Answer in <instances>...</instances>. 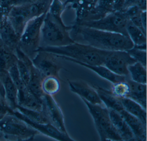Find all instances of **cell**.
<instances>
[{
  "instance_id": "1",
  "label": "cell",
  "mask_w": 147,
  "mask_h": 141,
  "mask_svg": "<svg viewBox=\"0 0 147 141\" xmlns=\"http://www.w3.org/2000/svg\"><path fill=\"white\" fill-rule=\"evenodd\" d=\"M71 31L80 36L87 44L107 51H127L134 47L128 36L90 27L73 25Z\"/></svg>"
},
{
  "instance_id": "2",
  "label": "cell",
  "mask_w": 147,
  "mask_h": 141,
  "mask_svg": "<svg viewBox=\"0 0 147 141\" xmlns=\"http://www.w3.org/2000/svg\"><path fill=\"white\" fill-rule=\"evenodd\" d=\"M63 56L90 65H103L109 51L102 50L88 44L74 42L60 47H39L37 51Z\"/></svg>"
},
{
  "instance_id": "3",
  "label": "cell",
  "mask_w": 147,
  "mask_h": 141,
  "mask_svg": "<svg viewBox=\"0 0 147 141\" xmlns=\"http://www.w3.org/2000/svg\"><path fill=\"white\" fill-rule=\"evenodd\" d=\"M72 26H66L62 18L47 12L41 30L40 47H60L75 42L69 31Z\"/></svg>"
},
{
  "instance_id": "4",
  "label": "cell",
  "mask_w": 147,
  "mask_h": 141,
  "mask_svg": "<svg viewBox=\"0 0 147 141\" xmlns=\"http://www.w3.org/2000/svg\"><path fill=\"white\" fill-rule=\"evenodd\" d=\"M0 131L7 140L28 141L40 133L25 122L7 113L0 120Z\"/></svg>"
},
{
  "instance_id": "5",
  "label": "cell",
  "mask_w": 147,
  "mask_h": 141,
  "mask_svg": "<svg viewBox=\"0 0 147 141\" xmlns=\"http://www.w3.org/2000/svg\"><path fill=\"white\" fill-rule=\"evenodd\" d=\"M92 117L101 141H123L111 120L109 110L103 105H93L82 98Z\"/></svg>"
},
{
  "instance_id": "6",
  "label": "cell",
  "mask_w": 147,
  "mask_h": 141,
  "mask_svg": "<svg viewBox=\"0 0 147 141\" xmlns=\"http://www.w3.org/2000/svg\"><path fill=\"white\" fill-rule=\"evenodd\" d=\"M46 13L30 20L20 37L19 49L31 60L40 47L41 28Z\"/></svg>"
},
{
  "instance_id": "7",
  "label": "cell",
  "mask_w": 147,
  "mask_h": 141,
  "mask_svg": "<svg viewBox=\"0 0 147 141\" xmlns=\"http://www.w3.org/2000/svg\"><path fill=\"white\" fill-rule=\"evenodd\" d=\"M128 21L123 11L119 10L114 11L97 20L82 21L77 24H74L128 36L126 30Z\"/></svg>"
},
{
  "instance_id": "8",
  "label": "cell",
  "mask_w": 147,
  "mask_h": 141,
  "mask_svg": "<svg viewBox=\"0 0 147 141\" xmlns=\"http://www.w3.org/2000/svg\"><path fill=\"white\" fill-rule=\"evenodd\" d=\"M136 62L126 51H109L103 65L116 74L129 78L128 67Z\"/></svg>"
},
{
  "instance_id": "9",
  "label": "cell",
  "mask_w": 147,
  "mask_h": 141,
  "mask_svg": "<svg viewBox=\"0 0 147 141\" xmlns=\"http://www.w3.org/2000/svg\"><path fill=\"white\" fill-rule=\"evenodd\" d=\"M57 59V57L54 54L40 51L37 52L32 61L45 78L54 76L59 79V74L61 67Z\"/></svg>"
},
{
  "instance_id": "10",
  "label": "cell",
  "mask_w": 147,
  "mask_h": 141,
  "mask_svg": "<svg viewBox=\"0 0 147 141\" xmlns=\"http://www.w3.org/2000/svg\"><path fill=\"white\" fill-rule=\"evenodd\" d=\"M42 100V112L46 115L50 123L62 132L68 134L61 109L53 96L45 94Z\"/></svg>"
},
{
  "instance_id": "11",
  "label": "cell",
  "mask_w": 147,
  "mask_h": 141,
  "mask_svg": "<svg viewBox=\"0 0 147 141\" xmlns=\"http://www.w3.org/2000/svg\"><path fill=\"white\" fill-rule=\"evenodd\" d=\"M9 113L13 114L25 122L33 129L38 131L40 134L45 135L58 141H74V139L69 136L68 134H66L62 132L51 123L46 124L40 123L33 122L27 118L17 110L12 111Z\"/></svg>"
},
{
  "instance_id": "12",
  "label": "cell",
  "mask_w": 147,
  "mask_h": 141,
  "mask_svg": "<svg viewBox=\"0 0 147 141\" xmlns=\"http://www.w3.org/2000/svg\"><path fill=\"white\" fill-rule=\"evenodd\" d=\"M32 19L28 5L13 7L7 15L8 21L20 37L28 22Z\"/></svg>"
},
{
  "instance_id": "13",
  "label": "cell",
  "mask_w": 147,
  "mask_h": 141,
  "mask_svg": "<svg viewBox=\"0 0 147 141\" xmlns=\"http://www.w3.org/2000/svg\"><path fill=\"white\" fill-rule=\"evenodd\" d=\"M70 90L86 101L93 105H103L97 91L93 87L81 81H69Z\"/></svg>"
},
{
  "instance_id": "14",
  "label": "cell",
  "mask_w": 147,
  "mask_h": 141,
  "mask_svg": "<svg viewBox=\"0 0 147 141\" xmlns=\"http://www.w3.org/2000/svg\"><path fill=\"white\" fill-rule=\"evenodd\" d=\"M55 55L59 59H62L63 60L72 62L92 70L97 74L100 77L109 81L112 84H114L120 82L125 81L127 78H129V77L116 74L103 65H90V64L83 63L79 61L67 57Z\"/></svg>"
},
{
  "instance_id": "15",
  "label": "cell",
  "mask_w": 147,
  "mask_h": 141,
  "mask_svg": "<svg viewBox=\"0 0 147 141\" xmlns=\"http://www.w3.org/2000/svg\"><path fill=\"white\" fill-rule=\"evenodd\" d=\"M0 79L5 89L7 106L11 110L14 111L18 106V88L7 70H0Z\"/></svg>"
},
{
  "instance_id": "16",
  "label": "cell",
  "mask_w": 147,
  "mask_h": 141,
  "mask_svg": "<svg viewBox=\"0 0 147 141\" xmlns=\"http://www.w3.org/2000/svg\"><path fill=\"white\" fill-rule=\"evenodd\" d=\"M95 0H67L64 2L67 8L74 9L76 18L74 24H77L87 18L94 5Z\"/></svg>"
},
{
  "instance_id": "17",
  "label": "cell",
  "mask_w": 147,
  "mask_h": 141,
  "mask_svg": "<svg viewBox=\"0 0 147 141\" xmlns=\"http://www.w3.org/2000/svg\"><path fill=\"white\" fill-rule=\"evenodd\" d=\"M120 113L131 130L136 141H146L147 125L144 124L139 119L130 114L125 110H123Z\"/></svg>"
},
{
  "instance_id": "18",
  "label": "cell",
  "mask_w": 147,
  "mask_h": 141,
  "mask_svg": "<svg viewBox=\"0 0 147 141\" xmlns=\"http://www.w3.org/2000/svg\"><path fill=\"white\" fill-rule=\"evenodd\" d=\"M109 111L113 125L123 141H136L131 130L120 113L113 110H109Z\"/></svg>"
},
{
  "instance_id": "19",
  "label": "cell",
  "mask_w": 147,
  "mask_h": 141,
  "mask_svg": "<svg viewBox=\"0 0 147 141\" xmlns=\"http://www.w3.org/2000/svg\"><path fill=\"white\" fill-rule=\"evenodd\" d=\"M18 105L39 111H43L42 100L32 92L27 87L18 90Z\"/></svg>"
},
{
  "instance_id": "20",
  "label": "cell",
  "mask_w": 147,
  "mask_h": 141,
  "mask_svg": "<svg viewBox=\"0 0 147 141\" xmlns=\"http://www.w3.org/2000/svg\"><path fill=\"white\" fill-rule=\"evenodd\" d=\"M0 38L5 46L15 52L19 47L20 36L17 34L8 20L0 28Z\"/></svg>"
},
{
  "instance_id": "21",
  "label": "cell",
  "mask_w": 147,
  "mask_h": 141,
  "mask_svg": "<svg viewBox=\"0 0 147 141\" xmlns=\"http://www.w3.org/2000/svg\"><path fill=\"white\" fill-rule=\"evenodd\" d=\"M115 4V0H95L92 9L84 21L97 20L114 11Z\"/></svg>"
},
{
  "instance_id": "22",
  "label": "cell",
  "mask_w": 147,
  "mask_h": 141,
  "mask_svg": "<svg viewBox=\"0 0 147 141\" xmlns=\"http://www.w3.org/2000/svg\"><path fill=\"white\" fill-rule=\"evenodd\" d=\"M126 82L129 86V92L127 98L140 104L147 110V84L135 82L127 78Z\"/></svg>"
},
{
  "instance_id": "23",
  "label": "cell",
  "mask_w": 147,
  "mask_h": 141,
  "mask_svg": "<svg viewBox=\"0 0 147 141\" xmlns=\"http://www.w3.org/2000/svg\"><path fill=\"white\" fill-rule=\"evenodd\" d=\"M127 35L134 47L147 50V33L128 20L126 26Z\"/></svg>"
},
{
  "instance_id": "24",
  "label": "cell",
  "mask_w": 147,
  "mask_h": 141,
  "mask_svg": "<svg viewBox=\"0 0 147 141\" xmlns=\"http://www.w3.org/2000/svg\"><path fill=\"white\" fill-rule=\"evenodd\" d=\"M93 87L97 91L102 103L107 109L114 110L119 113L124 110L119 99L114 96L111 92L99 86Z\"/></svg>"
},
{
  "instance_id": "25",
  "label": "cell",
  "mask_w": 147,
  "mask_h": 141,
  "mask_svg": "<svg viewBox=\"0 0 147 141\" xmlns=\"http://www.w3.org/2000/svg\"><path fill=\"white\" fill-rule=\"evenodd\" d=\"M30 77L27 87L37 97L42 100L44 94L42 84L45 77L32 62L30 66Z\"/></svg>"
},
{
  "instance_id": "26",
  "label": "cell",
  "mask_w": 147,
  "mask_h": 141,
  "mask_svg": "<svg viewBox=\"0 0 147 141\" xmlns=\"http://www.w3.org/2000/svg\"><path fill=\"white\" fill-rule=\"evenodd\" d=\"M124 110L141 120L147 125V111L140 104L128 98H119Z\"/></svg>"
},
{
  "instance_id": "27",
  "label": "cell",
  "mask_w": 147,
  "mask_h": 141,
  "mask_svg": "<svg viewBox=\"0 0 147 141\" xmlns=\"http://www.w3.org/2000/svg\"><path fill=\"white\" fill-rule=\"evenodd\" d=\"M129 77L135 82L147 84V67L140 63H134L128 67Z\"/></svg>"
},
{
  "instance_id": "28",
  "label": "cell",
  "mask_w": 147,
  "mask_h": 141,
  "mask_svg": "<svg viewBox=\"0 0 147 141\" xmlns=\"http://www.w3.org/2000/svg\"><path fill=\"white\" fill-rule=\"evenodd\" d=\"M18 58L16 53L4 45L0 50V70L8 69L17 64Z\"/></svg>"
},
{
  "instance_id": "29",
  "label": "cell",
  "mask_w": 147,
  "mask_h": 141,
  "mask_svg": "<svg viewBox=\"0 0 147 141\" xmlns=\"http://www.w3.org/2000/svg\"><path fill=\"white\" fill-rule=\"evenodd\" d=\"M15 110H17L27 118L33 122L40 123H50L46 115L43 112L28 109L19 105L17 106Z\"/></svg>"
},
{
  "instance_id": "30",
  "label": "cell",
  "mask_w": 147,
  "mask_h": 141,
  "mask_svg": "<svg viewBox=\"0 0 147 141\" xmlns=\"http://www.w3.org/2000/svg\"><path fill=\"white\" fill-rule=\"evenodd\" d=\"M42 88L44 93L54 96L58 92L61 88L59 78L54 76L45 77L42 82Z\"/></svg>"
},
{
  "instance_id": "31",
  "label": "cell",
  "mask_w": 147,
  "mask_h": 141,
  "mask_svg": "<svg viewBox=\"0 0 147 141\" xmlns=\"http://www.w3.org/2000/svg\"><path fill=\"white\" fill-rule=\"evenodd\" d=\"M112 93L118 98H127L129 92V86L126 80L113 84Z\"/></svg>"
},
{
  "instance_id": "32",
  "label": "cell",
  "mask_w": 147,
  "mask_h": 141,
  "mask_svg": "<svg viewBox=\"0 0 147 141\" xmlns=\"http://www.w3.org/2000/svg\"><path fill=\"white\" fill-rule=\"evenodd\" d=\"M127 51L136 61L147 67V50L134 47Z\"/></svg>"
},
{
  "instance_id": "33",
  "label": "cell",
  "mask_w": 147,
  "mask_h": 141,
  "mask_svg": "<svg viewBox=\"0 0 147 141\" xmlns=\"http://www.w3.org/2000/svg\"><path fill=\"white\" fill-rule=\"evenodd\" d=\"M66 8V5L61 0H52L48 12L55 17L62 18Z\"/></svg>"
},
{
  "instance_id": "34",
  "label": "cell",
  "mask_w": 147,
  "mask_h": 141,
  "mask_svg": "<svg viewBox=\"0 0 147 141\" xmlns=\"http://www.w3.org/2000/svg\"><path fill=\"white\" fill-rule=\"evenodd\" d=\"M8 72L13 82L18 88V90L23 89L26 87L23 83L21 80L18 67H17V63L8 69Z\"/></svg>"
},
{
  "instance_id": "35",
  "label": "cell",
  "mask_w": 147,
  "mask_h": 141,
  "mask_svg": "<svg viewBox=\"0 0 147 141\" xmlns=\"http://www.w3.org/2000/svg\"><path fill=\"white\" fill-rule=\"evenodd\" d=\"M132 6L137 7L142 11H147V0H125L121 10Z\"/></svg>"
},
{
  "instance_id": "36",
  "label": "cell",
  "mask_w": 147,
  "mask_h": 141,
  "mask_svg": "<svg viewBox=\"0 0 147 141\" xmlns=\"http://www.w3.org/2000/svg\"><path fill=\"white\" fill-rule=\"evenodd\" d=\"M40 0H11L13 7L17 6L26 5L38 2Z\"/></svg>"
},
{
  "instance_id": "37",
  "label": "cell",
  "mask_w": 147,
  "mask_h": 141,
  "mask_svg": "<svg viewBox=\"0 0 147 141\" xmlns=\"http://www.w3.org/2000/svg\"><path fill=\"white\" fill-rule=\"evenodd\" d=\"M141 20L143 28L145 31L147 32V11H142Z\"/></svg>"
},
{
  "instance_id": "38",
  "label": "cell",
  "mask_w": 147,
  "mask_h": 141,
  "mask_svg": "<svg viewBox=\"0 0 147 141\" xmlns=\"http://www.w3.org/2000/svg\"><path fill=\"white\" fill-rule=\"evenodd\" d=\"M125 0H115L114 11L121 10L124 3Z\"/></svg>"
},
{
  "instance_id": "39",
  "label": "cell",
  "mask_w": 147,
  "mask_h": 141,
  "mask_svg": "<svg viewBox=\"0 0 147 141\" xmlns=\"http://www.w3.org/2000/svg\"><path fill=\"white\" fill-rule=\"evenodd\" d=\"M0 95H1L4 99L5 100V92L4 86L2 84V82L0 79Z\"/></svg>"
},
{
  "instance_id": "40",
  "label": "cell",
  "mask_w": 147,
  "mask_h": 141,
  "mask_svg": "<svg viewBox=\"0 0 147 141\" xmlns=\"http://www.w3.org/2000/svg\"><path fill=\"white\" fill-rule=\"evenodd\" d=\"M0 110L5 111H7L8 113L9 112V111L11 110L8 107L4 105H2V104H0Z\"/></svg>"
},
{
  "instance_id": "41",
  "label": "cell",
  "mask_w": 147,
  "mask_h": 141,
  "mask_svg": "<svg viewBox=\"0 0 147 141\" xmlns=\"http://www.w3.org/2000/svg\"><path fill=\"white\" fill-rule=\"evenodd\" d=\"M7 113V111L0 110V120H1L3 118V117L5 116V115Z\"/></svg>"
},
{
  "instance_id": "42",
  "label": "cell",
  "mask_w": 147,
  "mask_h": 141,
  "mask_svg": "<svg viewBox=\"0 0 147 141\" xmlns=\"http://www.w3.org/2000/svg\"><path fill=\"white\" fill-rule=\"evenodd\" d=\"M0 104H2V105H4L7 106L5 101V100L4 99V98H3V97H2L1 95H0Z\"/></svg>"
},
{
  "instance_id": "43",
  "label": "cell",
  "mask_w": 147,
  "mask_h": 141,
  "mask_svg": "<svg viewBox=\"0 0 147 141\" xmlns=\"http://www.w3.org/2000/svg\"><path fill=\"white\" fill-rule=\"evenodd\" d=\"M4 43H3L2 40H1V38H0V50L1 49V48H2V47L4 46Z\"/></svg>"
}]
</instances>
